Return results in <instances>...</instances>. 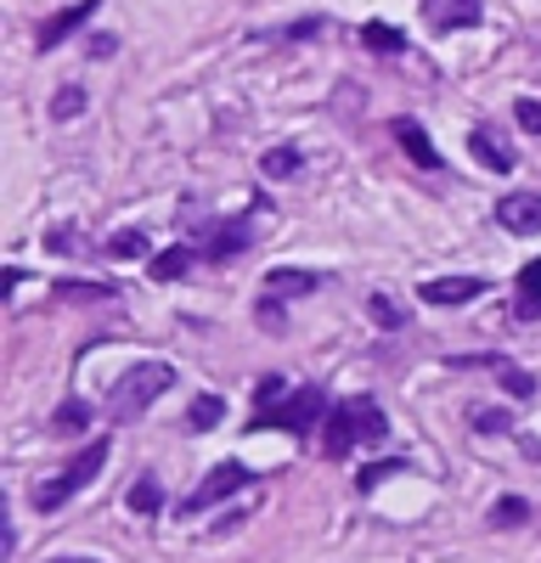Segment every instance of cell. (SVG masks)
I'll return each instance as SVG.
<instances>
[{"instance_id":"6da1fadb","label":"cell","mask_w":541,"mask_h":563,"mask_svg":"<svg viewBox=\"0 0 541 563\" xmlns=\"http://www.w3.org/2000/svg\"><path fill=\"white\" fill-rule=\"evenodd\" d=\"M384 434H389V422H384V411H378L373 395H355V400L333 406L328 422H322V445H328V456H350L355 445H373V440H384Z\"/></svg>"},{"instance_id":"d4e9b609","label":"cell","mask_w":541,"mask_h":563,"mask_svg":"<svg viewBox=\"0 0 541 563\" xmlns=\"http://www.w3.org/2000/svg\"><path fill=\"white\" fill-rule=\"evenodd\" d=\"M400 467H406L400 456H389V462H373V467H361V479H355V485H361V490H378L384 479H395V474H400Z\"/></svg>"},{"instance_id":"277c9868","label":"cell","mask_w":541,"mask_h":563,"mask_svg":"<svg viewBox=\"0 0 541 563\" xmlns=\"http://www.w3.org/2000/svg\"><path fill=\"white\" fill-rule=\"evenodd\" d=\"M316 422H328V395L322 389H294V395H283V400H270V406H254V417H249V429L260 434V429H288V434H310Z\"/></svg>"},{"instance_id":"5bb4252c","label":"cell","mask_w":541,"mask_h":563,"mask_svg":"<svg viewBox=\"0 0 541 563\" xmlns=\"http://www.w3.org/2000/svg\"><path fill=\"white\" fill-rule=\"evenodd\" d=\"M468 147H474V158H479L485 169H496V175H508V169H514V153H508L490 130H474V135H468Z\"/></svg>"},{"instance_id":"7c38bea8","label":"cell","mask_w":541,"mask_h":563,"mask_svg":"<svg viewBox=\"0 0 541 563\" xmlns=\"http://www.w3.org/2000/svg\"><path fill=\"white\" fill-rule=\"evenodd\" d=\"M514 316L519 321H541V260H530L514 276Z\"/></svg>"},{"instance_id":"f546056e","label":"cell","mask_w":541,"mask_h":563,"mask_svg":"<svg viewBox=\"0 0 541 563\" xmlns=\"http://www.w3.org/2000/svg\"><path fill=\"white\" fill-rule=\"evenodd\" d=\"M52 563H90V558H52Z\"/></svg>"},{"instance_id":"9a60e30c","label":"cell","mask_w":541,"mask_h":563,"mask_svg":"<svg viewBox=\"0 0 541 563\" xmlns=\"http://www.w3.org/2000/svg\"><path fill=\"white\" fill-rule=\"evenodd\" d=\"M192 260H198L192 249H164V254L147 260V276H153V282H180V276L192 271Z\"/></svg>"},{"instance_id":"484cf974","label":"cell","mask_w":541,"mask_h":563,"mask_svg":"<svg viewBox=\"0 0 541 563\" xmlns=\"http://www.w3.org/2000/svg\"><path fill=\"white\" fill-rule=\"evenodd\" d=\"M373 321L384 327V333H395V327H406V310H400L395 299H384V294H378V299H373Z\"/></svg>"},{"instance_id":"e0dca14e","label":"cell","mask_w":541,"mask_h":563,"mask_svg":"<svg viewBox=\"0 0 541 563\" xmlns=\"http://www.w3.org/2000/svg\"><path fill=\"white\" fill-rule=\"evenodd\" d=\"M124 507H130V512H142V519H153V512L164 507L158 479H153V474H147V479H135V485H130V496H124Z\"/></svg>"},{"instance_id":"ffe728a7","label":"cell","mask_w":541,"mask_h":563,"mask_svg":"<svg viewBox=\"0 0 541 563\" xmlns=\"http://www.w3.org/2000/svg\"><path fill=\"white\" fill-rule=\"evenodd\" d=\"M108 254L113 260H147V231H113Z\"/></svg>"},{"instance_id":"4316f807","label":"cell","mask_w":541,"mask_h":563,"mask_svg":"<svg viewBox=\"0 0 541 563\" xmlns=\"http://www.w3.org/2000/svg\"><path fill=\"white\" fill-rule=\"evenodd\" d=\"M496 378H503L514 395H536V378H525L519 366H508V361H496Z\"/></svg>"},{"instance_id":"8fae6325","label":"cell","mask_w":541,"mask_h":563,"mask_svg":"<svg viewBox=\"0 0 541 563\" xmlns=\"http://www.w3.org/2000/svg\"><path fill=\"white\" fill-rule=\"evenodd\" d=\"M316 288H322V276H316V271H270V276H265V299H270V305L305 299V294H316Z\"/></svg>"},{"instance_id":"9c48e42d","label":"cell","mask_w":541,"mask_h":563,"mask_svg":"<svg viewBox=\"0 0 541 563\" xmlns=\"http://www.w3.org/2000/svg\"><path fill=\"white\" fill-rule=\"evenodd\" d=\"M429 29H474L485 18V0H423Z\"/></svg>"},{"instance_id":"ac0fdd59","label":"cell","mask_w":541,"mask_h":563,"mask_svg":"<svg viewBox=\"0 0 541 563\" xmlns=\"http://www.w3.org/2000/svg\"><path fill=\"white\" fill-rule=\"evenodd\" d=\"M220 417H225V400H220V395H198V400H192V411H187L192 434H209V429H214Z\"/></svg>"},{"instance_id":"2e32d148","label":"cell","mask_w":541,"mask_h":563,"mask_svg":"<svg viewBox=\"0 0 541 563\" xmlns=\"http://www.w3.org/2000/svg\"><path fill=\"white\" fill-rule=\"evenodd\" d=\"M361 45H367V52H384V57H400L406 52V34L389 29V23H367V29H361Z\"/></svg>"},{"instance_id":"f1b7e54d","label":"cell","mask_w":541,"mask_h":563,"mask_svg":"<svg viewBox=\"0 0 541 563\" xmlns=\"http://www.w3.org/2000/svg\"><path fill=\"white\" fill-rule=\"evenodd\" d=\"M283 395H288V384H283V378H265V384L254 389V406H270V400H283Z\"/></svg>"},{"instance_id":"4fadbf2b","label":"cell","mask_w":541,"mask_h":563,"mask_svg":"<svg viewBox=\"0 0 541 563\" xmlns=\"http://www.w3.org/2000/svg\"><path fill=\"white\" fill-rule=\"evenodd\" d=\"M395 135H400L406 158H412L418 169H440V153H434V141H429V130L418 119H395Z\"/></svg>"},{"instance_id":"52a82bcc","label":"cell","mask_w":541,"mask_h":563,"mask_svg":"<svg viewBox=\"0 0 541 563\" xmlns=\"http://www.w3.org/2000/svg\"><path fill=\"white\" fill-rule=\"evenodd\" d=\"M496 225L514 231V238H536L541 231V192H508L496 203Z\"/></svg>"},{"instance_id":"603a6c76","label":"cell","mask_w":541,"mask_h":563,"mask_svg":"<svg viewBox=\"0 0 541 563\" xmlns=\"http://www.w3.org/2000/svg\"><path fill=\"white\" fill-rule=\"evenodd\" d=\"M525 519H530V501L525 496H503V501L490 507V525H503V530L508 525H525Z\"/></svg>"},{"instance_id":"3957f363","label":"cell","mask_w":541,"mask_h":563,"mask_svg":"<svg viewBox=\"0 0 541 563\" xmlns=\"http://www.w3.org/2000/svg\"><path fill=\"white\" fill-rule=\"evenodd\" d=\"M169 384H175V366H169V361H142V366H130L124 378L108 389V411H113L119 422H130V417H142Z\"/></svg>"},{"instance_id":"8992f818","label":"cell","mask_w":541,"mask_h":563,"mask_svg":"<svg viewBox=\"0 0 541 563\" xmlns=\"http://www.w3.org/2000/svg\"><path fill=\"white\" fill-rule=\"evenodd\" d=\"M260 214V209H254ZM254 214H238V220H225V225H209L203 231V254L209 260H238L249 243H254Z\"/></svg>"},{"instance_id":"30bf717a","label":"cell","mask_w":541,"mask_h":563,"mask_svg":"<svg viewBox=\"0 0 541 563\" xmlns=\"http://www.w3.org/2000/svg\"><path fill=\"white\" fill-rule=\"evenodd\" d=\"M97 7H102V0H79V7H63L52 23H40V52H52V45H63L74 29H85Z\"/></svg>"},{"instance_id":"44dd1931","label":"cell","mask_w":541,"mask_h":563,"mask_svg":"<svg viewBox=\"0 0 541 563\" xmlns=\"http://www.w3.org/2000/svg\"><path fill=\"white\" fill-rule=\"evenodd\" d=\"M85 422H90V406L85 400H63L57 417H52V429L57 434H85Z\"/></svg>"},{"instance_id":"7402d4cb","label":"cell","mask_w":541,"mask_h":563,"mask_svg":"<svg viewBox=\"0 0 541 563\" xmlns=\"http://www.w3.org/2000/svg\"><path fill=\"white\" fill-rule=\"evenodd\" d=\"M468 417H474V429H479V434H508V429H514V417H508L503 406H474Z\"/></svg>"},{"instance_id":"ba28073f","label":"cell","mask_w":541,"mask_h":563,"mask_svg":"<svg viewBox=\"0 0 541 563\" xmlns=\"http://www.w3.org/2000/svg\"><path fill=\"white\" fill-rule=\"evenodd\" d=\"M485 294V282L479 276H434V282H423V288H418V299L423 305H474Z\"/></svg>"},{"instance_id":"83f0119b","label":"cell","mask_w":541,"mask_h":563,"mask_svg":"<svg viewBox=\"0 0 541 563\" xmlns=\"http://www.w3.org/2000/svg\"><path fill=\"white\" fill-rule=\"evenodd\" d=\"M514 119H519V130H530V135H541V97H525V102L514 108Z\"/></svg>"},{"instance_id":"d6986e66","label":"cell","mask_w":541,"mask_h":563,"mask_svg":"<svg viewBox=\"0 0 541 563\" xmlns=\"http://www.w3.org/2000/svg\"><path fill=\"white\" fill-rule=\"evenodd\" d=\"M305 164V153L299 147H270L265 158H260V169H265V180H283V175H294Z\"/></svg>"},{"instance_id":"cb8c5ba5","label":"cell","mask_w":541,"mask_h":563,"mask_svg":"<svg viewBox=\"0 0 541 563\" xmlns=\"http://www.w3.org/2000/svg\"><path fill=\"white\" fill-rule=\"evenodd\" d=\"M85 102H90V97H85L79 85H63L57 97H52V119H79V113H85Z\"/></svg>"},{"instance_id":"7a4b0ae2","label":"cell","mask_w":541,"mask_h":563,"mask_svg":"<svg viewBox=\"0 0 541 563\" xmlns=\"http://www.w3.org/2000/svg\"><path fill=\"white\" fill-rule=\"evenodd\" d=\"M108 451H113L108 440H90L79 456H68V467H57L52 479H40V485H34V507H40V512L68 507V501H74V496H79V490H85V485L108 467Z\"/></svg>"},{"instance_id":"5b68a950","label":"cell","mask_w":541,"mask_h":563,"mask_svg":"<svg viewBox=\"0 0 541 563\" xmlns=\"http://www.w3.org/2000/svg\"><path fill=\"white\" fill-rule=\"evenodd\" d=\"M254 474H249V467L243 462H220V467H209V474H203V485L187 496V507H180V512H203V507H214V501H225V496H232V490H243Z\"/></svg>"}]
</instances>
